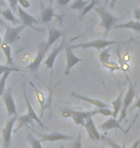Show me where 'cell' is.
Instances as JSON below:
<instances>
[{"instance_id":"9","label":"cell","mask_w":140,"mask_h":148,"mask_svg":"<svg viewBox=\"0 0 140 148\" xmlns=\"http://www.w3.org/2000/svg\"><path fill=\"white\" fill-rule=\"evenodd\" d=\"M38 136H40V141L41 143H45V141H50V143H54V141L58 140H74L75 137L71 135H66V134H62V133L59 132H54L51 134H40V133L37 132Z\"/></svg>"},{"instance_id":"34","label":"cell","mask_w":140,"mask_h":148,"mask_svg":"<svg viewBox=\"0 0 140 148\" xmlns=\"http://www.w3.org/2000/svg\"><path fill=\"white\" fill-rule=\"evenodd\" d=\"M8 1L12 11L13 12L17 11V8H18V0H8Z\"/></svg>"},{"instance_id":"39","label":"cell","mask_w":140,"mask_h":148,"mask_svg":"<svg viewBox=\"0 0 140 148\" xmlns=\"http://www.w3.org/2000/svg\"><path fill=\"white\" fill-rule=\"evenodd\" d=\"M140 145V140H138L137 141H135V143H133V145L132 146V148H138Z\"/></svg>"},{"instance_id":"6","label":"cell","mask_w":140,"mask_h":148,"mask_svg":"<svg viewBox=\"0 0 140 148\" xmlns=\"http://www.w3.org/2000/svg\"><path fill=\"white\" fill-rule=\"evenodd\" d=\"M17 120L16 115H14L9 118L4 128L2 129V138H3V148H10L12 134L14 132V126Z\"/></svg>"},{"instance_id":"40","label":"cell","mask_w":140,"mask_h":148,"mask_svg":"<svg viewBox=\"0 0 140 148\" xmlns=\"http://www.w3.org/2000/svg\"><path fill=\"white\" fill-rule=\"evenodd\" d=\"M115 2H116V0H111V8H113V7H114Z\"/></svg>"},{"instance_id":"1","label":"cell","mask_w":140,"mask_h":148,"mask_svg":"<svg viewBox=\"0 0 140 148\" xmlns=\"http://www.w3.org/2000/svg\"><path fill=\"white\" fill-rule=\"evenodd\" d=\"M94 11L99 14L101 17V27L105 29L104 36H107L109 32L111 30V28L114 26V24L118 21V18L113 16L112 14L109 13V11L106 10L104 7H95Z\"/></svg>"},{"instance_id":"27","label":"cell","mask_w":140,"mask_h":148,"mask_svg":"<svg viewBox=\"0 0 140 148\" xmlns=\"http://www.w3.org/2000/svg\"><path fill=\"white\" fill-rule=\"evenodd\" d=\"M32 86H33V88H34L35 92H36V94H37V96H38V102H40V104L41 105V107H42V109H41V115H42L43 114L44 108H46L45 105H44V102H45V97H44V94L41 92V91H40L38 90H37V88H36V87H35L34 85H32Z\"/></svg>"},{"instance_id":"10","label":"cell","mask_w":140,"mask_h":148,"mask_svg":"<svg viewBox=\"0 0 140 148\" xmlns=\"http://www.w3.org/2000/svg\"><path fill=\"white\" fill-rule=\"evenodd\" d=\"M64 40H62L58 46L55 47V48L53 49V51H51V53L48 55V57H47L45 59V61L43 62L44 64H45L46 67L48 69L53 70V67H54V64H55L56 59H57V57H58V55L61 53V50L64 49Z\"/></svg>"},{"instance_id":"33","label":"cell","mask_w":140,"mask_h":148,"mask_svg":"<svg viewBox=\"0 0 140 148\" xmlns=\"http://www.w3.org/2000/svg\"><path fill=\"white\" fill-rule=\"evenodd\" d=\"M103 138L107 141V143H108L111 148H124L123 146H121V145H119L118 143H116L114 140H111V138H107V137H103Z\"/></svg>"},{"instance_id":"22","label":"cell","mask_w":140,"mask_h":148,"mask_svg":"<svg viewBox=\"0 0 140 148\" xmlns=\"http://www.w3.org/2000/svg\"><path fill=\"white\" fill-rule=\"evenodd\" d=\"M114 28H116V29H118V28L130 29V30L139 32L140 33V21H137V20H130V21H128L126 23H122V24L115 25Z\"/></svg>"},{"instance_id":"15","label":"cell","mask_w":140,"mask_h":148,"mask_svg":"<svg viewBox=\"0 0 140 148\" xmlns=\"http://www.w3.org/2000/svg\"><path fill=\"white\" fill-rule=\"evenodd\" d=\"M23 94H24V99H25V102H26V105H27V108H28V114L31 116L33 119H34L35 121H37V122L38 123V125H40V127H42V128H46V126L44 125V124L42 123V121L40 120V118L38 117V115L37 114V112H36V111L33 109L31 103H30L29 99L27 95H26V91H25V86L23 85Z\"/></svg>"},{"instance_id":"16","label":"cell","mask_w":140,"mask_h":148,"mask_svg":"<svg viewBox=\"0 0 140 148\" xmlns=\"http://www.w3.org/2000/svg\"><path fill=\"white\" fill-rule=\"evenodd\" d=\"M123 97H124L123 90H120L119 95L116 97V99H114L111 102V105L113 107V111H112V117L113 118H117L118 114H120L122 105H123Z\"/></svg>"},{"instance_id":"38","label":"cell","mask_w":140,"mask_h":148,"mask_svg":"<svg viewBox=\"0 0 140 148\" xmlns=\"http://www.w3.org/2000/svg\"><path fill=\"white\" fill-rule=\"evenodd\" d=\"M132 109H140V97H138V99L136 100L135 105L133 106Z\"/></svg>"},{"instance_id":"24","label":"cell","mask_w":140,"mask_h":148,"mask_svg":"<svg viewBox=\"0 0 140 148\" xmlns=\"http://www.w3.org/2000/svg\"><path fill=\"white\" fill-rule=\"evenodd\" d=\"M89 1H90V0H74V2L70 5V9H72V10L83 11L85 6L88 4Z\"/></svg>"},{"instance_id":"31","label":"cell","mask_w":140,"mask_h":148,"mask_svg":"<svg viewBox=\"0 0 140 148\" xmlns=\"http://www.w3.org/2000/svg\"><path fill=\"white\" fill-rule=\"evenodd\" d=\"M71 148H83V144H82V132L80 131L78 136L74 138V143L71 145Z\"/></svg>"},{"instance_id":"12","label":"cell","mask_w":140,"mask_h":148,"mask_svg":"<svg viewBox=\"0 0 140 148\" xmlns=\"http://www.w3.org/2000/svg\"><path fill=\"white\" fill-rule=\"evenodd\" d=\"M85 128L87 132V134L89 136V138H91L92 140H101V135L99 134V131H98V128L95 125L93 118L89 117L85 120Z\"/></svg>"},{"instance_id":"18","label":"cell","mask_w":140,"mask_h":148,"mask_svg":"<svg viewBox=\"0 0 140 148\" xmlns=\"http://www.w3.org/2000/svg\"><path fill=\"white\" fill-rule=\"evenodd\" d=\"M17 122H18V125L16 129H14V133L18 131L19 129H21V127H24V126H28V127H34V119L30 116V115L27 114H23L21 116H18L17 117Z\"/></svg>"},{"instance_id":"36","label":"cell","mask_w":140,"mask_h":148,"mask_svg":"<svg viewBox=\"0 0 140 148\" xmlns=\"http://www.w3.org/2000/svg\"><path fill=\"white\" fill-rule=\"evenodd\" d=\"M133 16H135V19L137 20V21H140V9H136L133 12Z\"/></svg>"},{"instance_id":"21","label":"cell","mask_w":140,"mask_h":148,"mask_svg":"<svg viewBox=\"0 0 140 148\" xmlns=\"http://www.w3.org/2000/svg\"><path fill=\"white\" fill-rule=\"evenodd\" d=\"M54 16L59 17L58 16H56L54 8L50 5L47 8L44 9L42 11V13H41V20H42V23H44V24H48V23L53 19Z\"/></svg>"},{"instance_id":"26","label":"cell","mask_w":140,"mask_h":148,"mask_svg":"<svg viewBox=\"0 0 140 148\" xmlns=\"http://www.w3.org/2000/svg\"><path fill=\"white\" fill-rule=\"evenodd\" d=\"M10 74L11 72H5L2 75L1 79H0V97H2L3 93H4V91L6 90V82H7Z\"/></svg>"},{"instance_id":"3","label":"cell","mask_w":140,"mask_h":148,"mask_svg":"<svg viewBox=\"0 0 140 148\" xmlns=\"http://www.w3.org/2000/svg\"><path fill=\"white\" fill-rule=\"evenodd\" d=\"M50 48H51V47L48 46L47 42H40L38 46L37 56H36V58L34 59V61L26 66V69H29L30 71H32V72H37L38 69H40V66L41 64V63H42L44 57H45L46 53L48 52V50Z\"/></svg>"},{"instance_id":"11","label":"cell","mask_w":140,"mask_h":148,"mask_svg":"<svg viewBox=\"0 0 140 148\" xmlns=\"http://www.w3.org/2000/svg\"><path fill=\"white\" fill-rule=\"evenodd\" d=\"M17 13H18L19 19L23 25L30 26V27L34 28V24L38 23V19L36 18V17L31 16V14H28L27 12H25L23 10V8L20 7V6H18V8H17Z\"/></svg>"},{"instance_id":"37","label":"cell","mask_w":140,"mask_h":148,"mask_svg":"<svg viewBox=\"0 0 140 148\" xmlns=\"http://www.w3.org/2000/svg\"><path fill=\"white\" fill-rule=\"evenodd\" d=\"M69 1H70V0H57V2H58L59 4L62 5V6L68 4V2H69Z\"/></svg>"},{"instance_id":"41","label":"cell","mask_w":140,"mask_h":148,"mask_svg":"<svg viewBox=\"0 0 140 148\" xmlns=\"http://www.w3.org/2000/svg\"><path fill=\"white\" fill-rule=\"evenodd\" d=\"M0 6H6V3L4 0H0Z\"/></svg>"},{"instance_id":"13","label":"cell","mask_w":140,"mask_h":148,"mask_svg":"<svg viewBox=\"0 0 140 148\" xmlns=\"http://www.w3.org/2000/svg\"><path fill=\"white\" fill-rule=\"evenodd\" d=\"M71 95H72L73 97H75V98H77V99H80V100H83V101L87 102V103H89V104L95 106V107L98 108V109H108V108H109V104L101 101V100L93 99V98H91V97H87V96H84V95H82V94H79L77 92H72L71 93Z\"/></svg>"},{"instance_id":"17","label":"cell","mask_w":140,"mask_h":148,"mask_svg":"<svg viewBox=\"0 0 140 148\" xmlns=\"http://www.w3.org/2000/svg\"><path fill=\"white\" fill-rule=\"evenodd\" d=\"M48 30H49L48 40H47L46 42L48 44V46L51 47L59 38H61L62 37L64 32L61 30H58V29H56V28H53V27H48Z\"/></svg>"},{"instance_id":"43","label":"cell","mask_w":140,"mask_h":148,"mask_svg":"<svg viewBox=\"0 0 140 148\" xmlns=\"http://www.w3.org/2000/svg\"><path fill=\"white\" fill-rule=\"evenodd\" d=\"M2 42H3V40H2V38L0 37V46H1V44H2Z\"/></svg>"},{"instance_id":"45","label":"cell","mask_w":140,"mask_h":148,"mask_svg":"<svg viewBox=\"0 0 140 148\" xmlns=\"http://www.w3.org/2000/svg\"><path fill=\"white\" fill-rule=\"evenodd\" d=\"M101 148H106V147H105V146H103V145H102V146H101Z\"/></svg>"},{"instance_id":"7","label":"cell","mask_w":140,"mask_h":148,"mask_svg":"<svg viewBox=\"0 0 140 148\" xmlns=\"http://www.w3.org/2000/svg\"><path fill=\"white\" fill-rule=\"evenodd\" d=\"M3 101L5 103L6 109H7V116L8 118H11L14 115H16V103L14 100V95H13V88H8L7 90L4 91L2 95Z\"/></svg>"},{"instance_id":"47","label":"cell","mask_w":140,"mask_h":148,"mask_svg":"<svg viewBox=\"0 0 140 148\" xmlns=\"http://www.w3.org/2000/svg\"><path fill=\"white\" fill-rule=\"evenodd\" d=\"M138 148H140V145H139V147H138Z\"/></svg>"},{"instance_id":"30","label":"cell","mask_w":140,"mask_h":148,"mask_svg":"<svg viewBox=\"0 0 140 148\" xmlns=\"http://www.w3.org/2000/svg\"><path fill=\"white\" fill-rule=\"evenodd\" d=\"M104 67L108 69L109 70H111V72H114V71H117V70H122L120 64L114 63V62H108V63L104 64H103Z\"/></svg>"},{"instance_id":"14","label":"cell","mask_w":140,"mask_h":148,"mask_svg":"<svg viewBox=\"0 0 140 148\" xmlns=\"http://www.w3.org/2000/svg\"><path fill=\"white\" fill-rule=\"evenodd\" d=\"M121 122H119V120H117L116 118H109V119L106 120L105 122L102 123L101 125H99L98 129L99 130H102V131H109V130H112V129H119L120 131H122L123 133H126V131L124 130L123 127L121 126Z\"/></svg>"},{"instance_id":"44","label":"cell","mask_w":140,"mask_h":148,"mask_svg":"<svg viewBox=\"0 0 140 148\" xmlns=\"http://www.w3.org/2000/svg\"><path fill=\"white\" fill-rule=\"evenodd\" d=\"M109 0H106V2H105V4H106V5H108V3H109Z\"/></svg>"},{"instance_id":"4","label":"cell","mask_w":140,"mask_h":148,"mask_svg":"<svg viewBox=\"0 0 140 148\" xmlns=\"http://www.w3.org/2000/svg\"><path fill=\"white\" fill-rule=\"evenodd\" d=\"M135 97V86L132 82H130L129 88H128L127 92L125 93V95L123 97V105H122V109L120 112V115H119V122H121L125 117L127 116V112L130 109V105L132 104L133 99Z\"/></svg>"},{"instance_id":"32","label":"cell","mask_w":140,"mask_h":148,"mask_svg":"<svg viewBox=\"0 0 140 148\" xmlns=\"http://www.w3.org/2000/svg\"><path fill=\"white\" fill-rule=\"evenodd\" d=\"M69 116L72 117V119L74 120V122H75L77 125H80V126H83V127L85 126V119H84V118L77 116V115H74V114H70Z\"/></svg>"},{"instance_id":"42","label":"cell","mask_w":140,"mask_h":148,"mask_svg":"<svg viewBox=\"0 0 140 148\" xmlns=\"http://www.w3.org/2000/svg\"><path fill=\"white\" fill-rule=\"evenodd\" d=\"M1 13H2V11L0 10V14H1ZM0 24H1V25H4V26H6V25L4 24V22L2 21V20H0Z\"/></svg>"},{"instance_id":"35","label":"cell","mask_w":140,"mask_h":148,"mask_svg":"<svg viewBox=\"0 0 140 148\" xmlns=\"http://www.w3.org/2000/svg\"><path fill=\"white\" fill-rule=\"evenodd\" d=\"M18 6L22 7L23 9H29L31 7V2L28 0H18Z\"/></svg>"},{"instance_id":"19","label":"cell","mask_w":140,"mask_h":148,"mask_svg":"<svg viewBox=\"0 0 140 148\" xmlns=\"http://www.w3.org/2000/svg\"><path fill=\"white\" fill-rule=\"evenodd\" d=\"M1 16L4 17L6 20L10 21L12 24L14 26H18V25H20V23H21L19 18H17V17L14 16V12L12 11L11 8H7L6 10H3L1 13Z\"/></svg>"},{"instance_id":"46","label":"cell","mask_w":140,"mask_h":148,"mask_svg":"<svg viewBox=\"0 0 140 148\" xmlns=\"http://www.w3.org/2000/svg\"><path fill=\"white\" fill-rule=\"evenodd\" d=\"M61 148H65V147H64V146H62V145H61Z\"/></svg>"},{"instance_id":"2","label":"cell","mask_w":140,"mask_h":148,"mask_svg":"<svg viewBox=\"0 0 140 148\" xmlns=\"http://www.w3.org/2000/svg\"><path fill=\"white\" fill-rule=\"evenodd\" d=\"M129 40L126 41H119V40H104V38H98V40H90L85 43H79L75 44V45H71V48L75 49V48H95L97 50H103L104 48L109 47L113 45V44H117V43H125L128 42Z\"/></svg>"},{"instance_id":"8","label":"cell","mask_w":140,"mask_h":148,"mask_svg":"<svg viewBox=\"0 0 140 148\" xmlns=\"http://www.w3.org/2000/svg\"><path fill=\"white\" fill-rule=\"evenodd\" d=\"M65 52V57H66V66H65L64 69V75L68 76L70 74L71 69L74 66H76L77 64H79L80 62H83L84 59H81L74 54V52L72 51V48H71V45H68L65 47L64 49Z\"/></svg>"},{"instance_id":"23","label":"cell","mask_w":140,"mask_h":148,"mask_svg":"<svg viewBox=\"0 0 140 148\" xmlns=\"http://www.w3.org/2000/svg\"><path fill=\"white\" fill-rule=\"evenodd\" d=\"M109 59H111V46L104 48L99 55V60L102 64L109 62Z\"/></svg>"},{"instance_id":"5","label":"cell","mask_w":140,"mask_h":148,"mask_svg":"<svg viewBox=\"0 0 140 148\" xmlns=\"http://www.w3.org/2000/svg\"><path fill=\"white\" fill-rule=\"evenodd\" d=\"M5 27H6V32L4 35V38H3V41L11 45V44H14L17 40H18L19 34L24 30V28L26 26L22 24V25L11 27V26L6 25Z\"/></svg>"},{"instance_id":"29","label":"cell","mask_w":140,"mask_h":148,"mask_svg":"<svg viewBox=\"0 0 140 148\" xmlns=\"http://www.w3.org/2000/svg\"><path fill=\"white\" fill-rule=\"evenodd\" d=\"M97 0H90V2L84 8V10L81 12V17H84L85 14H87L92 9L95 8V5H97Z\"/></svg>"},{"instance_id":"20","label":"cell","mask_w":140,"mask_h":148,"mask_svg":"<svg viewBox=\"0 0 140 148\" xmlns=\"http://www.w3.org/2000/svg\"><path fill=\"white\" fill-rule=\"evenodd\" d=\"M0 48L2 49L3 53H4L5 57H6V64L9 66H13L14 67V60H13V57H12V48H11V45L8 43H6L3 41Z\"/></svg>"},{"instance_id":"28","label":"cell","mask_w":140,"mask_h":148,"mask_svg":"<svg viewBox=\"0 0 140 148\" xmlns=\"http://www.w3.org/2000/svg\"><path fill=\"white\" fill-rule=\"evenodd\" d=\"M20 72L22 71V69H19L17 67H13V66H4V64H0V75H3L5 72Z\"/></svg>"},{"instance_id":"25","label":"cell","mask_w":140,"mask_h":148,"mask_svg":"<svg viewBox=\"0 0 140 148\" xmlns=\"http://www.w3.org/2000/svg\"><path fill=\"white\" fill-rule=\"evenodd\" d=\"M26 138H27L32 148H43L42 145H41V141L40 140H38V138H36L32 134H27Z\"/></svg>"}]
</instances>
